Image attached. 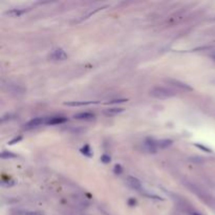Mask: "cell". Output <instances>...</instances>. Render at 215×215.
Segmentation results:
<instances>
[{"mask_svg":"<svg viewBox=\"0 0 215 215\" xmlns=\"http://www.w3.org/2000/svg\"><path fill=\"white\" fill-rule=\"evenodd\" d=\"M0 156H1V159H3L17 158V155H16V154L10 152V151H2V152H1V155H0Z\"/></svg>","mask_w":215,"mask_h":215,"instance_id":"14","label":"cell"},{"mask_svg":"<svg viewBox=\"0 0 215 215\" xmlns=\"http://www.w3.org/2000/svg\"><path fill=\"white\" fill-rule=\"evenodd\" d=\"M167 82L171 85V86L177 88V89H180V90H185V92H192V90H193V87H191L189 84L185 83L183 81H180V80L168 79Z\"/></svg>","mask_w":215,"mask_h":215,"instance_id":"2","label":"cell"},{"mask_svg":"<svg viewBox=\"0 0 215 215\" xmlns=\"http://www.w3.org/2000/svg\"><path fill=\"white\" fill-rule=\"evenodd\" d=\"M126 181H127V183L129 186L131 187L132 189H134L136 191H139L142 193L143 191H144V188H143V185L142 183L137 180V177H134V176H131V175H128L127 178H126Z\"/></svg>","mask_w":215,"mask_h":215,"instance_id":"4","label":"cell"},{"mask_svg":"<svg viewBox=\"0 0 215 215\" xmlns=\"http://www.w3.org/2000/svg\"><path fill=\"white\" fill-rule=\"evenodd\" d=\"M99 102H92V101H82V102H78V101H73V102H66L64 103L65 105L67 106H84V105H90V104H97Z\"/></svg>","mask_w":215,"mask_h":215,"instance_id":"10","label":"cell"},{"mask_svg":"<svg viewBox=\"0 0 215 215\" xmlns=\"http://www.w3.org/2000/svg\"><path fill=\"white\" fill-rule=\"evenodd\" d=\"M185 211L188 213V215H204V214L200 213V212H198L197 210H195L194 208H192V207H190L189 205H187V204H185Z\"/></svg>","mask_w":215,"mask_h":215,"instance_id":"13","label":"cell"},{"mask_svg":"<svg viewBox=\"0 0 215 215\" xmlns=\"http://www.w3.org/2000/svg\"><path fill=\"white\" fill-rule=\"evenodd\" d=\"M45 122H46V118H35L33 120L29 121L25 125H24V129H34V128H37L39 127L41 125H45Z\"/></svg>","mask_w":215,"mask_h":215,"instance_id":"3","label":"cell"},{"mask_svg":"<svg viewBox=\"0 0 215 215\" xmlns=\"http://www.w3.org/2000/svg\"><path fill=\"white\" fill-rule=\"evenodd\" d=\"M74 118L76 120H82V121H90V120H93L95 119V114L92 112H88V111H85V112H78V114H74Z\"/></svg>","mask_w":215,"mask_h":215,"instance_id":"7","label":"cell"},{"mask_svg":"<svg viewBox=\"0 0 215 215\" xmlns=\"http://www.w3.org/2000/svg\"><path fill=\"white\" fill-rule=\"evenodd\" d=\"M128 204L130 206H133V205H136V204H137V200L133 199V198H130V199H129V202H128Z\"/></svg>","mask_w":215,"mask_h":215,"instance_id":"22","label":"cell"},{"mask_svg":"<svg viewBox=\"0 0 215 215\" xmlns=\"http://www.w3.org/2000/svg\"><path fill=\"white\" fill-rule=\"evenodd\" d=\"M145 147L149 152H152V153H155L158 151V147H156V143H155V140L154 139H147L145 141Z\"/></svg>","mask_w":215,"mask_h":215,"instance_id":"8","label":"cell"},{"mask_svg":"<svg viewBox=\"0 0 215 215\" xmlns=\"http://www.w3.org/2000/svg\"><path fill=\"white\" fill-rule=\"evenodd\" d=\"M27 10H21V9H12L10 11L5 12V15H9L11 17H19V16L23 15Z\"/></svg>","mask_w":215,"mask_h":215,"instance_id":"11","label":"cell"},{"mask_svg":"<svg viewBox=\"0 0 215 215\" xmlns=\"http://www.w3.org/2000/svg\"><path fill=\"white\" fill-rule=\"evenodd\" d=\"M49 57H51L53 60H57V61H59L60 60V61H62V60L67 59L68 55L65 53V51L63 48H56L53 53L51 54V56Z\"/></svg>","mask_w":215,"mask_h":215,"instance_id":"6","label":"cell"},{"mask_svg":"<svg viewBox=\"0 0 215 215\" xmlns=\"http://www.w3.org/2000/svg\"><path fill=\"white\" fill-rule=\"evenodd\" d=\"M195 146H196L197 148H199V149L205 150L206 152H211V149H209V148H207V147H205V146H203V145H198V144H196Z\"/></svg>","mask_w":215,"mask_h":215,"instance_id":"20","label":"cell"},{"mask_svg":"<svg viewBox=\"0 0 215 215\" xmlns=\"http://www.w3.org/2000/svg\"><path fill=\"white\" fill-rule=\"evenodd\" d=\"M67 121V118L62 117V115H54V117H47L46 118L45 125H59L63 124Z\"/></svg>","mask_w":215,"mask_h":215,"instance_id":"5","label":"cell"},{"mask_svg":"<svg viewBox=\"0 0 215 215\" xmlns=\"http://www.w3.org/2000/svg\"><path fill=\"white\" fill-rule=\"evenodd\" d=\"M156 143V147L158 149H165V148H168L172 145V141L168 140V139H164V140H155Z\"/></svg>","mask_w":215,"mask_h":215,"instance_id":"9","label":"cell"},{"mask_svg":"<svg viewBox=\"0 0 215 215\" xmlns=\"http://www.w3.org/2000/svg\"><path fill=\"white\" fill-rule=\"evenodd\" d=\"M16 215H43L42 212L32 211V210H19L16 212Z\"/></svg>","mask_w":215,"mask_h":215,"instance_id":"12","label":"cell"},{"mask_svg":"<svg viewBox=\"0 0 215 215\" xmlns=\"http://www.w3.org/2000/svg\"><path fill=\"white\" fill-rule=\"evenodd\" d=\"M123 171L122 167H121V165H117V166L114 167V172L117 173V174H121Z\"/></svg>","mask_w":215,"mask_h":215,"instance_id":"19","label":"cell"},{"mask_svg":"<svg viewBox=\"0 0 215 215\" xmlns=\"http://www.w3.org/2000/svg\"><path fill=\"white\" fill-rule=\"evenodd\" d=\"M211 58H212V60H213V61L215 62V53H213L211 55Z\"/></svg>","mask_w":215,"mask_h":215,"instance_id":"23","label":"cell"},{"mask_svg":"<svg viewBox=\"0 0 215 215\" xmlns=\"http://www.w3.org/2000/svg\"><path fill=\"white\" fill-rule=\"evenodd\" d=\"M110 161H111V159H110V156L107 155V154H103V155L101 156V162L105 163V164H108V163H110Z\"/></svg>","mask_w":215,"mask_h":215,"instance_id":"18","label":"cell"},{"mask_svg":"<svg viewBox=\"0 0 215 215\" xmlns=\"http://www.w3.org/2000/svg\"><path fill=\"white\" fill-rule=\"evenodd\" d=\"M124 102H127V99H117V100H111L107 102V104H119V103H124Z\"/></svg>","mask_w":215,"mask_h":215,"instance_id":"17","label":"cell"},{"mask_svg":"<svg viewBox=\"0 0 215 215\" xmlns=\"http://www.w3.org/2000/svg\"><path fill=\"white\" fill-rule=\"evenodd\" d=\"M81 153L84 154V155H86V156H92V150H90V148H89V146H88V145H85L84 147L82 148V149H81Z\"/></svg>","mask_w":215,"mask_h":215,"instance_id":"15","label":"cell"},{"mask_svg":"<svg viewBox=\"0 0 215 215\" xmlns=\"http://www.w3.org/2000/svg\"><path fill=\"white\" fill-rule=\"evenodd\" d=\"M123 108H109L108 110L106 111L107 114H120V112L123 111Z\"/></svg>","mask_w":215,"mask_h":215,"instance_id":"16","label":"cell"},{"mask_svg":"<svg viewBox=\"0 0 215 215\" xmlns=\"http://www.w3.org/2000/svg\"><path fill=\"white\" fill-rule=\"evenodd\" d=\"M150 95L156 99H169V98L174 97L176 95V92L174 89H172V88L155 86L150 89Z\"/></svg>","mask_w":215,"mask_h":215,"instance_id":"1","label":"cell"},{"mask_svg":"<svg viewBox=\"0 0 215 215\" xmlns=\"http://www.w3.org/2000/svg\"><path fill=\"white\" fill-rule=\"evenodd\" d=\"M21 140H22V137H15V139H13L12 141H10V143H9V144H10V145H13V144H15V143H18L19 141H21Z\"/></svg>","mask_w":215,"mask_h":215,"instance_id":"21","label":"cell"}]
</instances>
